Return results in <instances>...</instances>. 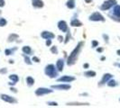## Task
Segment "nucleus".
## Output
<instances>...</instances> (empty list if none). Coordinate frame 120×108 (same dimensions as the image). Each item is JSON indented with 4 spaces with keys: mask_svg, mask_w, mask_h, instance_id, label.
I'll return each instance as SVG.
<instances>
[{
    "mask_svg": "<svg viewBox=\"0 0 120 108\" xmlns=\"http://www.w3.org/2000/svg\"><path fill=\"white\" fill-rule=\"evenodd\" d=\"M116 54H117L118 56H120V50H116Z\"/></svg>",
    "mask_w": 120,
    "mask_h": 108,
    "instance_id": "obj_41",
    "label": "nucleus"
},
{
    "mask_svg": "<svg viewBox=\"0 0 120 108\" xmlns=\"http://www.w3.org/2000/svg\"><path fill=\"white\" fill-rule=\"evenodd\" d=\"M17 47H15V48H11V49H6L5 50V54L6 56H11L15 53V51L17 50Z\"/></svg>",
    "mask_w": 120,
    "mask_h": 108,
    "instance_id": "obj_19",
    "label": "nucleus"
},
{
    "mask_svg": "<svg viewBox=\"0 0 120 108\" xmlns=\"http://www.w3.org/2000/svg\"><path fill=\"white\" fill-rule=\"evenodd\" d=\"M103 38L105 39V42H108V39H109V37H108L107 34H103Z\"/></svg>",
    "mask_w": 120,
    "mask_h": 108,
    "instance_id": "obj_35",
    "label": "nucleus"
},
{
    "mask_svg": "<svg viewBox=\"0 0 120 108\" xmlns=\"http://www.w3.org/2000/svg\"><path fill=\"white\" fill-rule=\"evenodd\" d=\"M0 98L6 103H8V104H16L17 103V100L13 97L11 96H8V95H6V94H1L0 95Z\"/></svg>",
    "mask_w": 120,
    "mask_h": 108,
    "instance_id": "obj_8",
    "label": "nucleus"
},
{
    "mask_svg": "<svg viewBox=\"0 0 120 108\" xmlns=\"http://www.w3.org/2000/svg\"><path fill=\"white\" fill-rule=\"evenodd\" d=\"M83 68H84L85 69H86V68H90V64H89V63H84V64H83Z\"/></svg>",
    "mask_w": 120,
    "mask_h": 108,
    "instance_id": "obj_38",
    "label": "nucleus"
},
{
    "mask_svg": "<svg viewBox=\"0 0 120 108\" xmlns=\"http://www.w3.org/2000/svg\"><path fill=\"white\" fill-rule=\"evenodd\" d=\"M113 14L116 17L120 18V6L118 5H115L113 8Z\"/></svg>",
    "mask_w": 120,
    "mask_h": 108,
    "instance_id": "obj_18",
    "label": "nucleus"
},
{
    "mask_svg": "<svg viewBox=\"0 0 120 108\" xmlns=\"http://www.w3.org/2000/svg\"><path fill=\"white\" fill-rule=\"evenodd\" d=\"M41 37L44 40H47V39H54L55 38V34L52 32H49V31H42L41 32Z\"/></svg>",
    "mask_w": 120,
    "mask_h": 108,
    "instance_id": "obj_11",
    "label": "nucleus"
},
{
    "mask_svg": "<svg viewBox=\"0 0 120 108\" xmlns=\"http://www.w3.org/2000/svg\"><path fill=\"white\" fill-rule=\"evenodd\" d=\"M52 92H53V90H52V87L51 88H47V87H38L35 90L34 94L37 96H45V95H48V94H51Z\"/></svg>",
    "mask_w": 120,
    "mask_h": 108,
    "instance_id": "obj_5",
    "label": "nucleus"
},
{
    "mask_svg": "<svg viewBox=\"0 0 120 108\" xmlns=\"http://www.w3.org/2000/svg\"><path fill=\"white\" fill-rule=\"evenodd\" d=\"M10 90H11V92H13V93H17V89L15 88V87H13V86L10 87Z\"/></svg>",
    "mask_w": 120,
    "mask_h": 108,
    "instance_id": "obj_37",
    "label": "nucleus"
},
{
    "mask_svg": "<svg viewBox=\"0 0 120 108\" xmlns=\"http://www.w3.org/2000/svg\"><path fill=\"white\" fill-rule=\"evenodd\" d=\"M7 24V21L4 17H0V27H4Z\"/></svg>",
    "mask_w": 120,
    "mask_h": 108,
    "instance_id": "obj_27",
    "label": "nucleus"
},
{
    "mask_svg": "<svg viewBox=\"0 0 120 108\" xmlns=\"http://www.w3.org/2000/svg\"><path fill=\"white\" fill-rule=\"evenodd\" d=\"M6 73H7L6 68H0V74H6Z\"/></svg>",
    "mask_w": 120,
    "mask_h": 108,
    "instance_id": "obj_33",
    "label": "nucleus"
},
{
    "mask_svg": "<svg viewBox=\"0 0 120 108\" xmlns=\"http://www.w3.org/2000/svg\"><path fill=\"white\" fill-rule=\"evenodd\" d=\"M52 89L55 90H60V91H67V90H70L71 88V86L70 84H67V83H61V84H57V85H52L51 86Z\"/></svg>",
    "mask_w": 120,
    "mask_h": 108,
    "instance_id": "obj_6",
    "label": "nucleus"
},
{
    "mask_svg": "<svg viewBox=\"0 0 120 108\" xmlns=\"http://www.w3.org/2000/svg\"><path fill=\"white\" fill-rule=\"evenodd\" d=\"M18 38H19V35H18L17 33H11V34H9L8 38H7V42H15Z\"/></svg>",
    "mask_w": 120,
    "mask_h": 108,
    "instance_id": "obj_17",
    "label": "nucleus"
},
{
    "mask_svg": "<svg viewBox=\"0 0 120 108\" xmlns=\"http://www.w3.org/2000/svg\"><path fill=\"white\" fill-rule=\"evenodd\" d=\"M112 78H113V75L112 74H110V73H105L103 75L101 80L98 82V86H103L104 85H106L108 83V81L109 79H111Z\"/></svg>",
    "mask_w": 120,
    "mask_h": 108,
    "instance_id": "obj_9",
    "label": "nucleus"
},
{
    "mask_svg": "<svg viewBox=\"0 0 120 108\" xmlns=\"http://www.w3.org/2000/svg\"><path fill=\"white\" fill-rule=\"evenodd\" d=\"M64 65H65V61H64L63 59H59V60L56 61V64H55V66H56V68H57V69H58L59 72H61L63 70Z\"/></svg>",
    "mask_w": 120,
    "mask_h": 108,
    "instance_id": "obj_12",
    "label": "nucleus"
},
{
    "mask_svg": "<svg viewBox=\"0 0 120 108\" xmlns=\"http://www.w3.org/2000/svg\"><path fill=\"white\" fill-rule=\"evenodd\" d=\"M115 65H116V66H117V67H119V68H120V63H118V64H115Z\"/></svg>",
    "mask_w": 120,
    "mask_h": 108,
    "instance_id": "obj_44",
    "label": "nucleus"
},
{
    "mask_svg": "<svg viewBox=\"0 0 120 108\" xmlns=\"http://www.w3.org/2000/svg\"><path fill=\"white\" fill-rule=\"evenodd\" d=\"M103 50H104L103 48H97V51H98V52H102Z\"/></svg>",
    "mask_w": 120,
    "mask_h": 108,
    "instance_id": "obj_39",
    "label": "nucleus"
},
{
    "mask_svg": "<svg viewBox=\"0 0 120 108\" xmlns=\"http://www.w3.org/2000/svg\"><path fill=\"white\" fill-rule=\"evenodd\" d=\"M32 60H33V61H34V62H36V63H39V62L41 61L40 59H39L38 57H36V56H34V57H33V59H32Z\"/></svg>",
    "mask_w": 120,
    "mask_h": 108,
    "instance_id": "obj_32",
    "label": "nucleus"
},
{
    "mask_svg": "<svg viewBox=\"0 0 120 108\" xmlns=\"http://www.w3.org/2000/svg\"><path fill=\"white\" fill-rule=\"evenodd\" d=\"M91 46H92V48H97L98 46V42L96 41V40H93L91 42Z\"/></svg>",
    "mask_w": 120,
    "mask_h": 108,
    "instance_id": "obj_29",
    "label": "nucleus"
},
{
    "mask_svg": "<svg viewBox=\"0 0 120 108\" xmlns=\"http://www.w3.org/2000/svg\"><path fill=\"white\" fill-rule=\"evenodd\" d=\"M25 80H26V84H27V86L29 87L33 86L34 85V78H32V77H27V78H25Z\"/></svg>",
    "mask_w": 120,
    "mask_h": 108,
    "instance_id": "obj_22",
    "label": "nucleus"
},
{
    "mask_svg": "<svg viewBox=\"0 0 120 108\" xmlns=\"http://www.w3.org/2000/svg\"><path fill=\"white\" fill-rule=\"evenodd\" d=\"M58 40H59V42H63V40H64V38H63V36L59 35V36H58Z\"/></svg>",
    "mask_w": 120,
    "mask_h": 108,
    "instance_id": "obj_36",
    "label": "nucleus"
},
{
    "mask_svg": "<svg viewBox=\"0 0 120 108\" xmlns=\"http://www.w3.org/2000/svg\"><path fill=\"white\" fill-rule=\"evenodd\" d=\"M44 74L50 78H57L59 76V71L54 64H48L44 68Z\"/></svg>",
    "mask_w": 120,
    "mask_h": 108,
    "instance_id": "obj_2",
    "label": "nucleus"
},
{
    "mask_svg": "<svg viewBox=\"0 0 120 108\" xmlns=\"http://www.w3.org/2000/svg\"><path fill=\"white\" fill-rule=\"evenodd\" d=\"M15 84H16V83H15V82H13V81H11V82H9V83H8L9 86H15Z\"/></svg>",
    "mask_w": 120,
    "mask_h": 108,
    "instance_id": "obj_40",
    "label": "nucleus"
},
{
    "mask_svg": "<svg viewBox=\"0 0 120 108\" xmlns=\"http://www.w3.org/2000/svg\"><path fill=\"white\" fill-rule=\"evenodd\" d=\"M52 39H47V40H46V43H45V44H46V46H47V47H50V46L52 45Z\"/></svg>",
    "mask_w": 120,
    "mask_h": 108,
    "instance_id": "obj_31",
    "label": "nucleus"
},
{
    "mask_svg": "<svg viewBox=\"0 0 120 108\" xmlns=\"http://www.w3.org/2000/svg\"><path fill=\"white\" fill-rule=\"evenodd\" d=\"M6 6V1L5 0H0V7H4Z\"/></svg>",
    "mask_w": 120,
    "mask_h": 108,
    "instance_id": "obj_34",
    "label": "nucleus"
},
{
    "mask_svg": "<svg viewBox=\"0 0 120 108\" xmlns=\"http://www.w3.org/2000/svg\"><path fill=\"white\" fill-rule=\"evenodd\" d=\"M68 106H89L90 104L89 103H78V102H71L66 104Z\"/></svg>",
    "mask_w": 120,
    "mask_h": 108,
    "instance_id": "obj_15",
    "label": "nucleus"
},
{
    "mask_svg": "<svg viewBox=\"0 0 120 108\" xmlns=\"http://www.w3.org/2000/svg\"><path fill=\"white\" fill-rule=\"evenodd\" d=\"M66 33H67V34H66V36H65V38H64V43H65V44H67L68 42H69L70 41H71V32H70V31H68Z\"/></svg>",
    "mask_w": 120,
    "mask_h": 108,
    "instance_id": "obj_25",
    "label": "nucleus"
},
{
    "mask_svg": "<svg viewBox=\"0 0 120 108\" xmlns=\"http://www.w3.org/2000/svg\"><path fill=\"white\" fill-rule=\"evenodd\" d=\"M107 85H108V86H110V87H115V86H116L117 85H118V83L115 80V79H109L108 81V83H107Z\"/></svg>",
    "mask_w": 120,
    "mask_h": 108,
    "instance_id": "obj_24",
    "label": "nucleus"
},
{
    "mask_svg": "<svg viewBox=\"0 0 120 108\" xmlns=\"http://www.w3.org/2000/svg\"><path fill=\"white\" fill-rule=\"evenodd\" d=\"M83 75H84L86 78H94V77L97 76V73L94 70H86L83 73Z\"/></svg>",
    "mask_w": 120,
    "mask_h": 108,
    "instance_id": "obj_16",
    "label": "nucleus"
},
{
    "mask_svg": "<svg viewBox=\"0 0 120 108\" xmlns=\"http://www.w3.org/2000/svg\"><path fill=\"white\" fill-rule=\"evenodd\" d=\"M9 79L13 81V82H15V83H17L18 81H19V77H18L16 74H11V75H9Z\"/></svg>",
    "mask_w": 120,
    "mask_h": 108,
    "instance_id": "obj_23",
    "label": "nucleus"
},
{
    "mask_svg": "<svg viewBox=\"0 0 120 108\" xmlns=\"http://www.w3.org/2000/svg\"><path fill=\"white\" fill-rule=\"evenodd\" d=\"M32 6L34 8H42L44 6V3L42 0H33L32 1Z\"/></svg>",
    "mask_w": 120,
    "mask_h": 108,
    "instance_id": "obj_14",
    "label": "nucleus"
},
{
    "mask_svg": "<svg viewBox=\"0 0 120 108\" xmlns=\"http://www.w3.org/2000/svg\"><path fill=\"white\" fill-rule=\"evenodd\" d=\"M50 50H51V52L52 54H58V49L56 46H52L51 49H50Z\"/></svg>",
    "mask_w": 120,
    "mask_h": 108,
    "instance_id": "obj_28",
    "label": "nucleus"
},
{
    "mask_svg": "<svg viewBox=\"0 0 120 108\" xmlns=\"http://www.w3.org/2000/svg\"><path fill=\"white\" fill-rule=\"evenodd\" d=\"M57 26H58L59 30L61 31L62 32H67L69 31L68 24H67L66 21H64V20H60V21H59L58 24H57Z\"/></svg>",
    "mask_w": 120,
    "mask_h": 108,
    "instance_id": "obj_10",
    "label": "nucleus"
},
{
    "mask_svg": "<svg viewBox=\"0 0 120 108\" xmlns=\"http://www.w3.org/2000/svg\"><path fill=\"white\" fill-rule=\"evenodd\" d=\"M83 45H84V42H79L77 44V46L75 47V49L71 52L70 56L67 59V65L68 66H73L77 62L79 53H80L81 50L83 48Z\"/></svg>",
    "mask_w": 120,
    "mask_h": 108,
    "instance_id": "obj_1",
    "label": "nucleus"
},
{
    "mask_svg": "<svg viewBox=\"0 0 120 108\" xmlns=\"http://www.w3.org/2000/svg\"><path fill=\"white\" fill-rule=\"evenodd\" d=\"M1 13H2V11H1V10H0V14H1Z\"/></svg>",
    "mask_w": 120,
    "mask_h": 108,
    "instance_id": "obj_45",
    "label": "nucleus"
},
{
    "mask_svg": "<svg viewBox=\"0 0 120 108\" xmlns=\"http://www.w3.org/2000/svg\"><path fill=\"white\" fill-rule=\"evenodd\" d=\"M119 101H120V98H119Z\"/></svg>",
    "mask_w": 120,
    "mask_h": 108,
    "instance_id": "obj_46",
    "label": "nucleus"
},
{
    "mask_svg": "<svg viewBox=\"0 0 120 108\" xmlns=\"http://www.w3.org/2000/svg\"><path fill=\"white\" fill-rule=\"evenodd\" d=\"M115 5H116V0H106L101 6H99L101 11H107L108 9H110L111 7H113Z\"/></svg>",
    "mask_w": 120,
    "mask_h": 108,
    "instance_id": "obj_4",
    "label": "nucleus"
},
{
    "mask_svg": "<svg viewBox=\"0 0 120 108\" xmlns=\"http://www.w3.org/2000/svg\"><path fill=\"white\" fill-rule=\"evenodd\" d=\"M24 62H25V64H27V65H32V64H33L32 60L28 57V55L24 54Z\"/></svg>",
    "mask_w": 120,
    "mask_h": 108,
    "instance_id": "obj_26",
    "label": "nucleus"
},
{
    "mask_svg": "<svg viewBox=\"0 0 120 108\" xmlns=\"http://www.w3.org/2000/svg\"><path fill=\"white\" fill-rule=\"evenodd\" d=\"M14 62H15V61H14L13 60H9V63H11V64H13Z\"/></svg>",
    "mask_w": 120,
    "mask_h": 108,
    "instance_id": "obj_43",
    "label": "nucleus"
},
{
    "mask_svg": "<svg viewBox=\"0 0 120 108\" xmlns=\"http://www.w3.org/2000/svg\"><path fill=\"white\" fill-rule=\"evenodd\" d=\"M66 6L69 9H74L76 4H75V0H68L66 2Z\"/></svg>",
    "mask_w": 120,
    "mask_h": 108,
    "instance_id": "obj_20",
    "label": "nucleus"
},
{
    "mask_svg": "<svg viewBox=\"0 0 120 108\" xmlns=\"http://www.w3.org/2000/svg\"><path fill=\"white\" fill-rule=\"evenodd\" d=\"M82 25H83V24L76 17H73L71 20V26H72V27H81Z\"/></svg>",
    "mask_w": 120,
    "mask_h": 108,
    "instance_id": "obj_13",
    "label": "nucleus"
},
{
    "mask_svg": "<svg viewBox=\"0 0 120 108\" xmlns=\"http://www.w3.org/2000/svg\"><path fill=\"white\" fill-rule=\"evenodd\" d=\"M85 2H86V3H91V1H92V0H84Z\"/></svg>",
    "mask_w": 120,
    "mask_h": 108,
    "instance_id": "obj_42",
    "label": "nucleus"
},
{
    "mask_svg": "<svg viewBox=\"0 0 120 108\" xmlns=\"http://www.w3.org/2000/svg\"><path fill=\"white\" fill-rule=\"evenodd\" d=\"M32 1H33V0H32Z\"/></svg>",
    "mask_w": 120,
    "mask_h": 108,
    "instance_id": "obj_47",
    "label": "nucleus"
},
{
    "mask_svg": "<svg viewBox=\"0 0 120 108\" xmlns=\"http://www.w3.org/2000/svg\"><path fill=\"white\" fill-rule=\"evenodd\" d=\"M75 79H76V78L73 76L64 75V76H61L60 78H58L56 80H57V82H61V83H70V82L74 81Z\"/></svg>",
    "mask_w": 120,
    "mask_h": 108,
    "instance_id": "obj_7",
    "label": "nucleus"
},
{
    "mask_svg": "<svg viewBox=\"0 0 120 108\" xmlns=\"http://www.w3.org/2000/svg\"><path fill=\"white\" fill-rule=\"evenodd\" d=\"M47 104L49 106H58L59 104L57 102H47Z\"/></svg>",
    "mask_w": 120,
    "mask_h": 108,
    "instance_id": "obj_30",
    "label": "nucleus"
},
{
    "mask_svg": "<svg viewBox=\"0 0 120 108\" xmlns=\"http://www.w3.org/2000/svg\"><path fill=\"white\" fill-rule=\"evenodd\" d=\"M89 20L91 22H105L106 19L99 12H94L92 13L89 17Z\"/></svg>",
    "mask_w": 120,
    "mask_h": 108,
    "instance_id": "obj_3",
    "label": "nucleus"
},
{
    "mask_svg": "<svg viewBox=\"0 0 120 108\" xmlns=\"http://www.w3.org/2000/svg\"><path fill=\"white\" fill-rule=\"evenodd\" d=\"M22 51L24 52V54H26V55H30L32 54V48H31L30 46H27V45H25L24 46L23 48H22Z\"/></svg>",
    "mask_w": 120,
    "mask_h": 108,
    "instance_id": "obj_21",
    "label": "nucleus"
}]
</instances>
